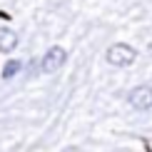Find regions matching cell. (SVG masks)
Segmentation results:
<instances>
[{
	"instance_id": "6da1fadb",
	"label": "cell",
	"mask_w": 152,
	"mask_h": 152,
	"mask_svg": "<svg viewBox=\"0 0 152 152\" xmlns=\"http://www.w3.org/2000/svg\"><path fill=\"white\" fill-rule=\"evenodd\" d=\"M105 60L110 62L112 67H127V65H132V62L137 60V50L132 45H127V42H115V45L107 48Z\"/></svg>"
},
{
	"instance_id": "3957f363",
	"label": "cell",
	"mask_w": 152,
	"mask_h": 152,
	"mask_svg": "<svg viewBox=\"0 0 152 152\" xmlns=\"http://www.w3.org/2000/svg\"><path fill=\"white\" fill-rule=\"evenodd\" d=\"M127 102L130 107H135V110H152V87L150 85H137L132 87L130 95H127Z\"/></svg>"
},
{
	"instance_id": "5b68a950",
	"label": "cell",
	"mask_w": 152,
	"mask_h": 152,
	"mask_svg": "<svg viewBox=\"0 0 152 152\" xmlns=\"http://www.w3.org/2000/svg\"><path fill=\"white\" fill-rule=\"evenodd\" d=\"M23 70V62L20 60H10V62H5V70H3V80H10V77H15L18 72Z\"/></svg>"
},
{
	"instance_id": "7a4b0ae2",
	"label": "cell",
	"mask_w": 152,
	"mask_h": 152,
	"mask_svg": "<svg viewBox=\"0 0 152 152\" xmlns=\"http://www.w3.org/2000/svg\"><path fill=\"white\" fill-rule=\"evenodd\" d=\"M65 60H67L65 48L53 45V48H48V50H45V55H42V60H40V70H42V72H48V75H53V72H58L60 67L65 65Z\"/></svg>"
},
{
	"instance_id": "277c9868",
	"label": "cell",
	"mask_w": 152,
	"mask_h": 152,
	"mask_svg": "<svg viewBox=\"0 0 152 152\" xmlns=\"http://www.w3.org/2000/svg\"><path fill=\"white\" fill-rule=\"evenodd\" d=\"M20 42V35L12 28H0V53H12Z\"/></svg>"
}]
</instances>
